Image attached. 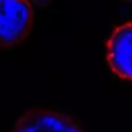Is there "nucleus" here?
<instances>
[{"label":"nucleus","instance_id":"1","mask_svg":"<svg viewBox=\"0 0 132 132\" xmlns=\"http://www.w3.org/2000/svg\"><path fill=\"white\" fill-rule=\"evenodd\" d=\"M31 4L26 0H0V48L9 50L29 37L33 27Z\"/></svg>","mask_w":132,"mask_h":132},{"label":"nucleus","instance_id":"2","mask_svg":"<svg viewBox=\"0 0 132 132\" xmlns=\"http://www.w3.org/2000/svg\"><path fill=\"white\" fill-rule=\"evenodd\" d=\"M12 132H82L70 115L53 109H30L16 122Z\"/></svg>","mask_w":132,"mask_h":132},{"label":"nucleus","instance_id":"3","mask_svg":"<svg viewBox=\"0 0 132 132\" xmlns=\"http://www.w3.org/2000/svg\"><path fill=\"white\" fill-rule=\"evenodd\" d=\"M106 60L117 77L132 81V21L118 26L106 43Z\"/></svg>","mask_w":132,"mask_h":132},{"label":"nucleus","instance_id":"4","mask_svg":"<svg viewBox=\"0 0 132 132\" xmlns=\"http://www.w3.org/2000/svg\"><path fill=\"white\" fill-rule=\"evenodd\" d=\"M27 3L34 4V6H44L47 3V0H26Z\"/></svg>","mask_w":132,"mask_h":132},{"label":"nucleus","instance_id":"5","mask_svg":"<svg viewBox=\"0 0 132 132\" xmlns=\"http://www.w3.org/2000/svg\"><path fill=\"white\" fill-rule=\"evenodd\" d=\"M122 2H128V3H132V0H122Z\"/></svg>","mask_w":132,"mask_h":132}]
</instances>
